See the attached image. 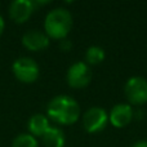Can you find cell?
I'll return each mask as SVG.
<instances>
[{
  "mask_svg": "<svg viewBox=\"0 0 147 147\" xmlns=\"http://www.w3.org/2000/svg\"><path fill=\"white\" fill-rule=\"evenodd\" d=\"M47 114L53 121L62 125H71L80 116V107L74 98L69 96H57L48 103Z\"/></svg>",
  "mask_w": 147,
  "mask_h": 147,
  "instance_id": "1",
  "label": "cell"
},
{
  "mask_svg": "<svg viewBox=\"0 0 147 147\" xmlns=\"http://www.w3.org/2000/svg\"><path fill=\"white\" fill-rule=\"evenodd\" d=\"M72 27V16L66 8H56L47 14L44 28L48 38L63 40Z\"/></svg>",
  "mask_w": 147,
  "mask_h": 147,
  "instance_id": "2",
  "label": "cell"
},
{
  "mask_svg": "<svg viewBox=\"0 0 147 147\" xmlns=\"http://www.w3.org/2000/svg\"><path fill=\"white\" fill-rule=\"evenodd\" d=\"M124 93L129 103L141 106L147 102V79L133 76L125 83Z\"/></svg>",
  "mask_w": 147,
  "mask_h": 147,
  "instance_id": "3",
  "label": "cell"
},
{
  "mask_svg": "<svg viewBox=\"0 0 147 147\" xmlns=\"http://www.w3.org/2000/svg\"><path fill=\"white\" fill-rule=\"evenodd\" d=\"M13 74H14L17 80L30 84L38 80L40 70H39L38 63L32 58L21 57V58L16 59L14 63H13Z\"/></svg>",
  "mask_w": 147,
  "mask_h": 147,
  "instance_id": "4",
  "label": "cell"
},
{
  "mask_svg": "<svg viewBox=\"0 0 147 147\" xmlns=\"http://www.w3.org/2000/svg\"><path fill=\"white\" fill-rule=\"evenodd\" d=\"M109 121V115L102 107H90L83 115V127L88 133L103 130Z\"/></svg>",
  "mask_w": 147,
  "mask_h": 147,
  "instance_id": "5",
  "label": "cell"
},
{
  "mask_svg": "<svg viewBox=\"0 0 147 147\" xmlns=\"http://www.w3.org/2000/svg\"><path fill=\"white\" fill-rule=\"evenodd\" d=\"M67 83L74 89L85 88L92 80L90 67L85 62H75L71 65L66 75Z\"/></svg>",
  "mask_w": 147,
  "mask_h": 147,
  "instance_id": "6",
  "label": "cell"
},
{
  "mask_svg": "<svg viewBox=\"0 0 147 147\" xmlns=\"http://www.w3.org/2000/svg\"><path fill=\"white\" fill-rule=\"evenodd\" d=\"M133 116H134V112L130 105L119 103L111 109L109 114V120L115 128H124L130 124Z\"/></svg>",
  "mask_w": 147,
  "mask_h": 147,
  "instance_id": "7",
  "label": "cell"
},
{
  "mask_svg": "<svg viewBox=\"0 0 147 147\" xmlns=\"http://www.w3.org/2000/svg\"><path fill=\"white\" fill-rule=\"evenodd\" d=\"M35 3L30 0H14L9 5V16L14 22L23 23L32 16Z\"/></svg>",
  "mask_w": 147,
  "mask_h": 147,
  "instance_id": "8",
  "label": "cell"
},
{
  "mask_svg": "<svg viewBox=\"0 0 147 147\" xmlns=\"http://www.w3.org/2000/svg\"><path fill=\"white\" fill-rule=\"evenodd\" d=\"M22 44L28 51H43L49 45V38L43 31L30 30L22 36Z\"/></svg>",
  "mask_w": 147,
  "mask_h": 147,
  "instance_id": "9",
  "label": "cell"
},
{
  "mask_svg": "<svg viewBox=\"0 0 147 147\" xmlns=\"http://www.w3.org/2000/svg\"><path fill=\"white\" fill-rule=\"evenodd\" d=\"M49 120L45 115L35 114L28 120V130L32 137H43V134L49 129Z\"/></svg>",
  "mask_w": 147,
  "mask_h": 147,
  "instance_id": "10",
  "label": "cell"
},
{
  "mask_svg": "<svg viewBox=\"0 0 147 147\" xmlns=\"http://www.w3.org/2000/svg\"><path fill=\"white\" fill-rule=\"evenodd\" d=\"M45 147H63L65 145V134L59 128L51 127L41 137Z\"/></svg>",
  "mask_w": 147,
  "mask_h": 147,
  "instance_id": "11",
  "label": "cell"
},
{
  "mask_svg": "<svg viewBox=\"0 0 147 147\" xmlns=\"http://www.w3.org/2000/svg\"><path fill=\"white\" fill-rule=\"evenodd\" d=\"M105 59V51L101 48V47H89L86 49V53H85V61L86 65H99L102 61Z\"/></svg>",
  "mask_w": 147,
  "mask_h": 147,
  "instance_id": "12",
  "label": "cell"
},
{
  "mask_svg": "<svg viewBox=\"0 0 147 147\" xmlns=\"http://www.w3.org/2000/svg\"><path fill=\"white\" fill-rule=\"evenodd\" d=\"M12 147H39V143L31 134H20L14 138Z\"/></svg>",
  "mask_w": 147,
  "mask_h": 147,
  "instance_id": "13",
  "label": "cell"
},
{
  "mask_svg": "<svg viewBox=\"0 0 147 147\" xmlns=\"http://www.w3.org/2000/svg\"><path fill=\"white\" fill-rule=\"evenodd\" d=\"M59 47H61V49H62V51H65V52H69L70 49H71L72 44H71V41H70V40H66V39H63V40L61 41V44H59Z\"/></svg>",
  "mask_w": 147,
  "mask_h": 147,
  "instance_id": "14",
  "label": "cell"
},
{
  "mask_svg": "<svg viewBox=\"0 0 147 147\" xmlns=\"http://www.w3.org/2000/svg\"><path fill=\"white\" fill-rule=\"evenodd\" d=\"M130 147H147V140H141L134 142Z\"/></svg>",
  "mask_w": 147,
  "mask_h": 147,
  "instance_id": "15",
  "label": "cell"
},
{
  "mask_svg": "<svg viewBox=\"0 0 147 147\" xmlns=\"http://www.w3.org/2000/svg\"><path fill=\"white\" fill-rule=\"evenodd\" d=\"M4 27H5V23H4V20H3V17L0 16V35L3 34V31H4Z\"/></svg>",
  "mask_w": 147,
  "mask_h": 147,
  "instance_id": "16",
  "label": "cell"
}]
</instances>
